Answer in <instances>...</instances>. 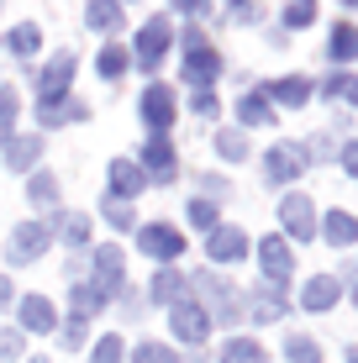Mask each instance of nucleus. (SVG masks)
Returning a JSON list of instances; mask_svg holds the SVG:
<instances>
[{
    "mask_svg": "<svg viewBox=\"0 0 358 363\" xmlns=\"http://www.w3.org/2000/svg\"><path fill=\"white\" fill-rule=\"evenodd\" d=\"M184 279H190V290H195V300H201L206 306V316H211V327L221 321V327H237L242 321V311H248V300H242L237 290H232L227 279H221V274H184Z\"/></svg>",
    "mask_w": 358,
    "mask_h": 363,
    "instance_id": "obj_1",
    "label": "nucleus"
},
{
    "mask_svg": "<svg viewBox=\"0 0 358 363\" xmlns=\"http://www.w3.org/2000/svg\"><path fill=\"white\" fill-rule=\"evenodd\" d=\"M0 353L16 358V353H21V332H0Z\"/></svg>",
    "mask_w": 358,
    "mask_h": 363,
    "instance_id": "obj_47",
    "label": "nucleus"
},
{
    "mask_svg": "<svg viewBox=\"0 0 358 363\" xmlns=\"http://www.w3.org/2000/svg\"><path fill=\"white\" fill-rule=\"evenodd\" d=\"M337 158H342V169L358 179V143H348V147H337Z\"/></svg>",
    "mask_w": 358,
    "mask_h": 363,
    "instance_id": "obj_46",
    "label": "nucleus"
},
{
    "mask_svg": "<svg viewBox=\"0 0 358 363\" xmlns=\"http://www.w3.org/2000/svg\"><path fill=\"white\" fill-rule=\"evenodd\" d=\"M316 232H322L332 247H348V242H358V221L348 216V211H327V216L316 221Z\"/></svg>",
    "mask_w": 358,
    "mask_h": 363,
    "instance_id": "obj_20",
    "label": "nucleus"
},
{
    "mask_svg": "<svg viewBox=\"0 0 358 363\" xmlns=\"http://www.w3.org/2000/svg\"><path fill=\"white\" fill-rule=\"evenodd\" d=\"M190 111H195V116H201V121H211L216 111H221V100H216L211 90H195V100H190Z\"/></svg>",
    "mask_w": 358,
    "mask_h": 363,
    "instance_id": "obj_41",
    "label": "nucleus"
},
{
    "mask_svg": "<svg viewBox=\"0 0 358 363\" xmlns=\"http://www.w3.org/2000/svg\"><path fill=\"white\" fill-rule=\"evenodd\" d=\"M142 174H153L158 184L174 179V143H169V137H153V143L142 147Z\"/></svg>",
    "mask_w": 358,
    "mask_h": 363,
    "instance_id": "obj_16",
    "label": "nucleus"
},
{
    "mask_svg": "<svg viewBox=\"0 0 358 363\" xmlns=\"http://www.w3.org/2000/svg\"><path fill=\"white\" fill-rule=\"evenodd\" d=\"M116 6H121V0H116Z\"/></svg>",
    "mask_w": 358,
    "mask_h": 363,
    "instance_id": "obj_57",
    "label": "nucleus"
},
{
    "mask_svg": "<svg viewBox=\"0 0 358 363\" xmlns=\"http://www.w3.org/2000/svg\"><path fill=\"white\" fill-rule=\"evenodd\" d=\"M169 43H174V21H164V16H153L147 27L138 32V64L153 74L158 64H164V53H169Z\"/></svg>",
    "mask_w": 358,
    "mask_h": 363,
    "instance_id": "obj_3",
    "label": "nucleus"
},
{
    "mask_svg": "<svg viewBox=\"0 0 358 363\" xmlns=\"http://www.w3.org/2000/svg\"><path fill=\"white\" fill-rule=\"evenodd\" d=\"M69 84H74V53H58L53 64L43 69V79H37V95L43 100H64Z\"/></svg>",
    "mask_w": 358,
    "mask_h": 363,
    "instance_id": "obj_15",
    "label": "nucleus"
},
{
    "mask_svg": "<svg viewBox=\"0 0 358 363\" xmlns=\"http://www.w3.org/2000/svg\"><path fill=\"white\" fill-rule=\"evenodd\" d=\"M237 6H248V0H232V11H237Z\"/></svg>",
    "mask_w": 358,
    "mask_h": 363,
    "instance_id": "obj_52",
    "label": "nucleus"
},
{
    "mask_svg": "<svg viewBox=\"0 0 358 363\" xmlns=\"http://www.w3.org/2000/svg\"><path fill=\"white\" fill-rule=\"evenodd\" d=\"M221 74V58L211 53V48H184V84L190 90H211V79Z\"/></svg>",
    "mask_w": 358,
    "mask_h": 363,
    "instance_id": "obj_11",
    "label": "nucleus"
},
{
    "mask_svg": "<svg viewBox=\"0 0 358 363\" xmlns=\"http://www.w3.org/2000/svg\"><path fill=\"white\" fill-rule=\"evenodd\" d=\"M132 363H179V358H174V347H164V342H142L138 353H132Z\"/></svg>",
    "mask_w": 358,
    "mask_h": 363,
    "instance_id": "obj_40",
    "label": "nucleus"
},
{
    "mask_svg": "<svg viewBox=\"0 0 358 363\" xmlns=\"http://www.w3.org/2000/svg\"><path fill=\"white\" fill-rule=\"evenodd\" d=\"M90 264H95V279H90V290L101 295V306L111 295H121V284H127V258H121V247H95L90 253Z\"/></svg>",
    "mask_w": 358,
    "mask_h": 363,
    "instance_id": "obj_2",
    "label": "nucleus"
},
{
    "mask_svg": "<svg viewBox=\"0 0 358 363\" xmlns=\"http://www.w3.org/2000/svg\"><path fill=\"white\" fill-rule=\"evenodd\" d=\"M142 121H147V127H153L158 137H164L169 132V121H174V90H169V84H147V90H142Z\"/></svg>",
    "mask_w": 358,
    "mask_h": 363,
    "instance_id": "obj_8",
    "label": "nucleus"
},
{
    "mask_svg": "<svg viewBox=\"0 0 358 363\" xmlns=\"http://www.w3.org/2000/svg\"><path fill=\"white\" fill-rule=\"evenodd\" d=\"M258 264H264V284H285L290 269H295V253L279 242V232H274V237H264V242H258Z\"/></svg>",
    "mask_w": 358,
    "mask_h": 363,
    "instance_id": "obj_9",
    "label": "nucleus"
},
{
    "mask_svg": "<svg viewBox=\"0 0 358 363\" xmlns=\"http://www.w3.org/2000/svg\"><path fill=\"white\" fill-rule=\"evenodd\" d=\"M337 295H342V284L332 279V274H316V279H311V284L301 290V306L322 316V311H332V306H337Z\"/></svg>",
    "mask_w": 358,
    "mask_h": 363,
    "instance_id": "obj_18",
    "label": "nucleus"
},
{
    "mask_svg": "<svg viewBox=\"0 0 358 363\" xmlns=\"http://www.w3.org/2000/svg\"><path fill=\"white\" fill-rule=\"evenodd\" d=\"M27 195H32V206H58V179H53V174H32V179H27Z\"/></svg>",
    "mask_w": 358,
    "mask_h": 363,
    "instance_id": "obj_31",
    "label": "nucleus"
},
{
    "mask_svg": "<svg viewBox=\"0 0 358 363\" xmlns=\"http://www.w3.org/2000/svg\"><path fill=\"white\" fill-rule=\"evenodd\" d=\"M216 153L227 158V164H242L248 158V137H242L237 127H227V132H216Z\"/></svg>",
    "mask_w": 358,
    "mask_h": 363,
    "instance_id": "obj_30",
    "label": "nucleus"
},
{
    "mask_svg": "<svg viewBox=\"0 0 358 363\" xmlns=\"http://www.w3.org/2000/svg\"><path fill=\"white\" fill-rule=\"evenodd\" d=\"M195 184H201V200H221V195H227V179H221V174H195Z\"/></svg>",
    "mask_w": 358,
    "mask_h": 363,
    "instance_id": "obj_42",
    "label": "nucleus"
},
{
    "mask_svg": "<svg viewBox=\"0 0 358 363\" xmlns=\"http://www.w3.org/2000/svg\"><path fill=\"white\" fill-rule=\"evenodd\" d=\"M237 121H242V127H269V121H274V106H269V95H264V90L242 95V100H237Z\"/></svg>",
    "mask_w": 358,
    "mask_h": 363,
    "instance_id": "obj_25",
    "label": "nucleus"
},
{
    "mask_svg": "<svg viewBox=\"0 0 358 363\" xmlns=\"http://www.w3.org/2000/svg\"><path fill=\"white\" fill-rule=\"evenodd\" d=\"M6 43H11V53H16V58H32L37 48H43V32H37V27H16Z\"/></svg>",
    "mask_w": 358,
    "mask_h": 363,
    "instance_id": "obj_32",
    "label": "nucleus"
},
{
    "mask_svg": "<svg viewBox=\"0 0 358 363\" xmlns=\"http://www.w3.org/2000/svg\"><path fill=\"white\" fill-rule=\"evenodd\" d=\"M285 27H311V0H295L285 11Z\"/></svg>",
    "mask_w": 358,
    "mask_h": 363,
    "instance_id": "obj_43",
    "label": "nucleus"
},
{
    "mask_svg": "<svg viewBox=\"0 0 358 363\" xmlns=\"http://www.w3.org/2000/svg\"><path fill=\"white\" fill-rule=\"evenodd\" d=\"M242 300H248V321H264V327L290 311V306H285V284H258V290L242 295Z\"/></svg>",
    "mask_w": 358,
    "mask_h": 363,
    "instance_id": "obj_12",
    "label": "nucleus"
},
{
    "mask_svg": "<svg viewBox=\"0 0 358 363\" xmlns=\"http://www.w3.org/2000/svg\"><path fill=\"white\" fill-rule=\"evenodd\" d=\"M348 363H358V353H348Z\"/></svg>",
    "mask_w": 358,
    "mask_h": 363,
    "instance_id": "obj_53",
    "label": "nucleus"
},
{
    "mask_svg": "<svg viewBox=\"0 0 358 363\" xmlns=\"http://www.w3.org/2000/svg\"><path fill=\"white\" fill-rule=\"evenodd\" d=\"M342 6H358V0H342Z\"/></svg>",
    "mask_w": 358,
    "mask_h": 363,
    "instance_id": "obj_54",
    "label": "nucleus"
},
{
    "mask_svg": "<svg viewBox=\"0 0 358 363\" xmlns=\"http://www.w3.org/2000/svg\"><path fill=\"white\" fill-rule=\"evenodd\" d=\"M32 363H47V358H32Z\"/></svg>",
    "mask_w": 358,
    "mask_h": 363,
    "instance_id": "obj_55",
    "label": "nucleus"
},
{
    "mask_svg": "<svg viewBox=\"0 0 358 363\" xmlns=\"http://www.w3.org/2000/svg\"><path fill=\"white\" fill-rule=\"evenodd\" d=\"M95 69H101V79H106V84H116L121 74L132 69V53H127V48H116V43H106V48H101V58H95Z\"/></svg>",
    "mask_w": 358,
    "mask_h": 363,
    "instance_id": "obj_26",
    "label": "nucleus"
},
{
    "mask_svg": "<svg viewBox=\"0 0 358 363\" xmlns=\"http://www.w3.org/2000/svg\"><path fill=\"white\" fill-rule=\"evenodd\" d=\"M37 158H43V137H11V143H6V169L27 174Z\"/></svg>",
    "mask_w": 358,
    "mask_h": 363,
    "instance_id": "obj_23",
    "label": "nucleus"
},
{
    "mask_svg": "<svg viewBox=\"0 0 358 363\" xmlns=\"http://www.w3.org/2000/svg\"><path fill=\"white\" fill-rule=\"evenodd\" d=\"M101 211H106V221H111V227H116V232H127L132 227V206H127V200H101Z\"/></svg>",
    "mask_w": 358,
    "mask_h": 363,
    "instance_id": "obj_37",
    "label": "nucleus"
},
{
    "mask_svg": "<svg viewBox=\"0 0 358 363\" xmlns=\"http://www.w3.org/2000/svg\"><path fill=\"white\" fill-rule=\"evenodd\" d=\"M58 337H64V347H79V342H84V321H69Z\"/></svg>",
    "mask_w": 358,
    "mask_h": 363,
    "instance_id": "obj_45",
    "label": "nucleus"
},
{
    "mask_svg": "<svg viewBox=\"0 0 358 363\" xmlns=\"http://www.w3.org/2000/svg\"><path fill=\"white\" fill-rule=\"evenodd\" d=\"M190 227H201V232H216V200H190Z\"/></svg>",
    "mask_w": 358,
    "mask_h": 363,
    "instance_id": "obj_36",
    "label": "nucleus"
},
{
    "mask_svg": "<svg viewBox=\"0 0 358 363\" xmlns=\"http://www.w3.org/2000/svg\"><path fill=\"white\" fill-rule=\"evenodd\" d=\"M306 164H311V158L301 153V143H279V147H269V158H264V174L274 184H290L295 174H301Z\"/></svg>",
    "mask_w": 358,
    "mask_h": 363,
    "instance_id": "obj_10",
    "label": "nucleus"
},
{
    "mask_svg": "<svg viewBox=\"0 0 358 363\" xmlns=\"http://www.w3.org/2000/svg\"><path fill=\"white\" fill-rule=\"evenodd\" d=\"M306 158H322L327 164V158H337V143H332V137H311V153Z\"/></svg>",
    "mask_w": 358,
    "mask_h": 363,
    "instance_id": "obj_44",
    "label": "nucleus"
},
{
    "mask_svg": "<svg viewBox=\"0 0 358 363\" xmlns=\"http://www.w3.org/2000/svg\"><path fill=\"white\" fill-rule=\"evenodd\" d=\"M184 295H190V279H184L179 269L153 274V284H147V300H153V306H179Z\"/></svg>",
    "mask_w": 358,
    "mask_h": 363,
    "instance_id": "obj_17",
    "label": "nucleus"
},
{
    "mask_svg": "<svg viewBox=\"0 0 358 363\" xmlns=\"http://www.w3.org/2000/svg\"><path fill=\"white\" fill-rule=\"evenodd\" d=\"M221 358H227V363H269V353L253 342V337H232V342H227V353H221Z\"/></svg>",
    "mask_w": 358,
    "mask_h": 363,
    "instance_id": "obj_29",
    "label": "nucleus"
},
{
    "mask_svg": "<svg viewBox=\"0 0 358 363\" xmlns=\"http://www.w3.org/2000/svg\"><path fill=\"white\" fill-rule=\"evenodd\" d=\"M121 353H127V342L111 332V337H101V342H95V358H90V363H121Z\"/></svg>",
    "mask_w": 358,
    "mask_h": 363,
    "instance_id": "obj_38",
    "label": "nucleus"
},
{
    "mask_svg": "<svg viewBox=\"0 0 358 363\" xmlns=\"http://www.w3.org/2000/svg\"><path fill=\"white\" fill-rule=\"evenodd\" d=\"M53 237L64 247H84L90 242V216H79V211H64V216L53 221Z\"/></svg>",
    "mask_w": 358,
    "mask_h": 363,
    "instance_id": "obj_24",
    "label": "nucleus"
},
{
    "mask_svg": "<svg viewBox=\"0 0 358 363\" xmlns=\"http://www.w3.org/2000/svg\"><path fill=\"white\" fill-rule=\"evenodd\" d=\"M147 190V174L138 169V164H127V158H111V200H138Z\"/></svg>",
    "mask_w": 358,
    "mask_h": 363,
    "instance_id": "obj_13",
    "label": "nucleus"
},
{
    "mask_svg": "<svg viewBox=\"0 0 358 363\" xmlns=\"http://www.w3.org/2000/svg\"><path fill=\"white\" fill-rule=\"evenodd\" d=\"M174 6H179V11H201V0H174Z\"/></svg>",
    "mask_w": 358,
    "mask_h": 363,
    "instance_id": "obj_49",
    "label": "nucleus"
},
{
    "mask_svg": "<svg viewBox=\"0 0 358 363\" xmlns=\"http://www.w3.org/2000/svg\"><path fill=\"white\" fill-rule=\"evenodd\" d=\"M184 363H211V358H206V353H201V347H195V358H184Z\"/></svg>",
    "mask_w": 358,
    "mask_h": 363,
    "instance_id": "obj_50",
    "label": "nucleus"
},
{
    "mask_svg": "<svg viewBox=\"0 0 358 363\" xmlns=\"http://www.w3.org/2000/svg\"><path fill=\"white\" fill-rule=\"evenodd\" d=\"M353 306H358V279H353Z\"/></svg>",
    "mask_w": 358,
    "mask_h": 363,
    "instance_id": "obj_51",
    "label": "nucleus"
},
{
    "mask_svg": "<svg viewBox=\"0 0 358 363\" xmlns=\"http://www.w3.org/2000/svg\"><path fill=\"white\" fill-rule=\"evenodd\" d=\"M206 253H211V264H242V253H248V237L237 227H216L206 237Z\"/></svg>",
    "mask_w": 358,
    "mask_h": 363,
    "instance_id": "obj_14",
    "label": "nucleus"
},
{
    "mask_svg": "<svg viewBox=\"0 0 358 363\" xmlns=\"http://www.w3.org/2000/svg\"><path fill=\"white\" fill-rule=\"evenodd\" d=\"M16 321H21L27 332H53V327H58V321H53V306H47L43 295H27V300H21V306H16Z\"/></svg>",
    "mask_w": 358,
    "mask_h": 363,
    "instance_id": "obj_21",
    "label": "nucleus"
},
{
    "mask_svg": "<svg viewBox=\"0 0 358 363\" xmlns=\"http://www.w3.org/2000/svg\"><path fill=\"white\" fill-rule=\"evenodd\" d=\"M53 242V232L43 227V221H21L16 232H11V264H32V258H43V247Z\"/></svg>",
    "mask_w": 358,
    "mask_h": 363,
    "instance_id": "obj_7",
    "label": "nucleus"
},
{
    "mask_svg": "<svg viewBox=\"0 0 358 363\" xmlns=\"http://www.w3.org/2000/svg\"><path fill=\"white\" fill-rule=\"evenodd\" d=\"M11 127H16V90L0 84V137H11Z\"/></svg>",
    "mask_w": 358,
    "mask_h": 363,
    "instance_id": "obj_39",
    "label": "nucleus"
},
{
    "mask_svg": "<svg viewBox=\"0 0 358 363\" xmlns=\"http://www.w3.org/2000/svg\"><path fill=\"white\" fill-rule=\"evenodd\" d=\"M322 95H342L348 106H358V79L353 74H332V79H322Z\"/></svg>",
    "mask_w": 358,
    "mask_h": 363,
    "instance_id": "obj_35",
    "label": "nucleus"
},
{
    "mask_svg": "<svg viewBox=\"0 0 358 363\" xmlns=\"http://www.w3.org/2000/svg\"><path fill=\"white\" fill-rule=\"evenodd\" d=\"M84 27H95V32H121V27H127V16H121L116 0H90V6H84Z\"/></svg>",
    "mask_w": 358,
    "mask_h": 363,
    "instance_id": "obj_22",
    "label": "nucleus"
},
{
    "mask_svg": "<svg viewBox=\"0 0 358 363\" xmlns=\"http://www.w3.org/2000/svg\"><path fill=\"white\" fill-rule=\"evenodd\" d=\"M138 247H142L147 258H158V264H174V258L184 253V237L174 227H164V221H153V227L138 232Z\"/></svg>",
    "mask_w": 358,
    "mask_h": 363,
    "instance_id": "obj_6",
    "label": "nucleus"
},
{
    "mask_svg": "<svg viewBox=\"0 0 358 363\" xmlns=\"http://www.w3.org/2000/svg\"><path fill=\"white\" fill-rule=\"evenodd\" d=\"M37 121H43V127H64V121H90V106H84V100H43V106H37Z\"/></svg>",
    "mask_w": 358,
    "mask_h": 363,
    "instance_id": "obj_19",
    "label": "nucleus"
},
{
    "mask_svg": "<svg viewBox=\"0 0 358 363\" xmlns=\"http://www.w3.org/2000/svg\"><path fill=\"white\" fill-rule=\"evenodd\" d=\"M169 327H174L179 342L201 347L206 337H211V316H206V306H201V300H179V306H174V316H169Z\"/></svg>",
    "mask_w": 358,
    "mask_h": 363,
    "instance_id": "obj_4",
    "label": "nucleus"
},
{
    "mask_svg": "<svg viewBox=\"0 0 358 363\" xmlns=\"http://www.w3.org/2000/svg\"><path fill=\"white\" fill-rule=\"evenodd\" d=\"M327 48H332V64H348V58H358V27H353V21H337Z\"/></svg>",
    "mask_w": 358,
    "mask_h": 363,
    "instance_id": "obj_28",
    "label": "nucleus"
},
{
    "mask_svg": "<svg viewBox=\"0 0 358 363\" xmlns=\"http://www.w3.org/2000/svg\"><path fill=\"white\" fill-rule=\"evenodd\" d=\"M279 221H285V232L295 237V242H306V237H316V211H311V195L290 190L285 200H279Z\"/></svg>",
    "mask_w": 358,
    "mask_h": 363,
    "instance_id": "obj_5",
    "label": "nucleus"
},
{
    "mask_svg": "<svg viewBox=\"0 0 358 363\" xmlns=\"http://www.w3.org/2000/svg\"><path fill=\"white\" fill-rule=\"evenodd\" d=\"M0 306H11V279H0Z\"/></svg>",
    "mask_w": 358,
    "mask_h": 363,
    "instance_id": "obj_48",
    "label": "nucleus"
},
{
    "mask_svg": "<svg viewBox=\"0 0 358 363\" xmlns=\"http://www.w3.org/2000/svg\"><path fill=\"white\" fill-rule=\"evenodd\" d=\"M269 100H279V106H306V100H311V79H274V84H269V90H264Z\"/></svg>",
    "mask_w": 358,
    "mask_h": 363,
    "instance_id": "obj_27",
    "label": "nucleus"
},
{
    "mask_svg": "<svg viewBox=\"0 0 358 363\" xmlns=\"http://www.w3.org/2000/svg\"><path fill=\"white\" fill-rule=\"evenodd\" d=\"M69 300H74V321H90V311H101V295H95L90 284H74Z\"/></svg>",
    "mask_w": 358,
    "mask_h": 363,
    "instance_id": "obj_33",
    "label": "nucleus"
},
{
    "mask_svg": "<svg viewBox=\"0 0 358 363\" xmlns=\"http://www.w3.org/2000/svg\"><path fill=\"white\" fill-rule=\"evenodd\" d=\"M221 363H227V358H221Z\"/></svg>",
    "mask_w": 358,
    "mask_h": 363,
    "instance_id": "obj_56",
    "label": "nucleus"
},
{
    "mask_svg": "<svg viewBox=\"0 0 358 363\" xmlns=\"http://www.w3.org/2000/svg\"><path fill=\"white\" fill-rule=\"evenodd\" d=\"M285 358H290V363H322V347H316L311 337H290V342H285Z\"/></svg>",
    "mask_w": 358,
    "mask_h": 363,
    "instance_id": "obj_34",
    "label": "nucleus"
}]
</instances>
